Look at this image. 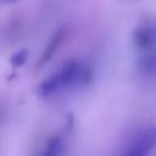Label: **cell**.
Segmentation results:
<instances>
[{
	"instance_id": "obj_3",
	"label": "cell",
	"mask_w": 156,
	"mask_h": 156,
	"mask_svg": "<svg viewBox=\"0 0 156 156\" xmlns=\"http://www.w3.org/2000/svg\"><path fill=\"white\" fill-rule=\"evenodd\" d=\"M67 151V139L62 133L50 135L39 150L38 156H65Z\"/></svg>"
},
{
	"instance_id": "obj_5",
	"label": "cell",
	"mask_w": 156,
	"mask_h": 156,
	"mask_svg": "<svg viewBox=\"0 0 156 156\" xmlns=\"http://www.w3.org/2000/svg\"><path fill=\"white\" fill-rule=\"evenodd\" d=\"M156 41L155 32L151 27H143L135 30L134 33V44L141 51H149L154 48Z\"/></svg>"
},
{
	"instance_id": "obj_1",
	"label": "cell",
	"mask_w": 156,
	"mask_h": 156,
	"mask_svg": "<svg viewBox=\"0 0 156 156\" xmlns=\"http://www.w3.org/2000/svg\"><path fill=\"white\" fill-rule=\"evenodd\" d=\"M91 73L89 68L77 61L66 62L55 73L48 77L39 85V94L44 98L56 96L89 83Z\"/></svg>"
},
{
	"instance_id": "obj_8",
	"label": "cell",
	"mask_w": 156,
	"mask_h": 156,
	"mask_svg": "<svg viewBox=\"0 0 156 156\" xmlns=\"http://www.w3.org/2000/svg\"><path fill=\"white\" fill-rule=\"evenodd\" d=\"M4 2H13V1H16V0H2Z\"/></svg>"
},
{
	"instance_id": "obj_4",
	"label": "cell",
	"mask_w": 156,
	"mask_h": 156,
	"mask_svg": "<svg viewBox=\"0 0 156 156\" xmlns=\"http://www.w3.org/2000/svg\"><path fill=\"white\" fill-rule=\"evenodd\" d=\"M66 33H67V29L65 27H62V28H58L52 34V37L48 41V44H46V46H45V49H44V51H43V54L40 56V60L38 62V66H43V65H45L46 62H49L51 60V57L55 55V52L58 49V46L65 40Z\"/></svg>"
},
{
	"instance_id": "obj_6",
	"label": "cell",
	"mask_w": 156,
	"mask_h": 156,
	"mask_svg": "<svg viewBox=\"0 0 156 156\" xmlns=\"http://www.w3.org/2000/svg\"><path fill=\"white\" fill-rule=\"evenodd\" d=\"M140 69L144 72V74L156 73V55L146 54L140 61Z\"/></svg>"
},
{
	"instance_id": "obj_2",
	"label": "cell",
	"mask_w": 156,
	"mask_h": 156,
	"mask_svg": "<svg viewBox=\"0 0 156 156\" xmlns=\"http://www.w3.org/2000/svg\"><path fill=\"white\" fill-rule=\"evenodd\" d=\"M156 145V127L139 130L123 147L119 156H149Z\"/></svg>"
},
{
	"instance_id": "obj_7",
	"label": "cell",
	"mask_w": 156,
	"mask_h": 156,
	"mask_svg": "<svg viewBox=\"0 0 156 156\" xmlns=\"http://www.w3.org/2000/svg\"><path fill=\"white\" fill-rule=\"evenodd\" d=\"M27 57H28V51L26 49L20 50L11 56V65L13 67H21L27 61Z\"/></svg>"
}]
</instances>
